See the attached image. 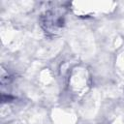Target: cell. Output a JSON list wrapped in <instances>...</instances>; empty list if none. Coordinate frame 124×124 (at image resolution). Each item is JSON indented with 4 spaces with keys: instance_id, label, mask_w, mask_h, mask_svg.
<instances>
[{
    "instance_id": "cell-1",
    "label": "cell",
    "mask_w": 124,
    "mask_h": 124,
    "mask_svg": "<svg viewBox=\"0 0 124 124\" xmlns=\"http://www.w3.org/2000/svg\"><path fill=\"white\" fill-rule=\"evenodd\" d=\"M41 25L46 33L55 35L64 26V16L57 10L46 11L41 16Z\"/></svg>"
}]
</instances>
